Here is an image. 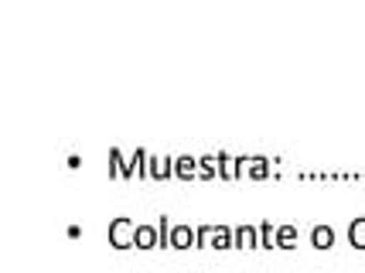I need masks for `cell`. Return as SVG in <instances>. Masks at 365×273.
Masks as SVG:
<instances>
[{
  "label": "cell",
  "mask_w": 365,
  "mask_h": 273,
  "mask_svg": "<svg viewBox=\"0 0 365 273\" xmlns=\"http://www.w3.org/2000/svg\"><path fill=\"white\" fill-rule=\"evenodd\" d=\"M110 242L116 249H130V246H137V225L130 222V219H116L110 225Z\"/></svg>",
  "instance_id": "1"
},
{
  "label": "cell",
  "mask_w": 365,
  "mask_h": 273,
  "mask_svg": "<svg viewBox=\"0 0 365 273\" xmlns=\"http://www.w3.org/2000/svg\"><path fill=\"white\" fill-rule=\"evenodd\" d=\"M198 242H202V246H212V249H225V246H232V229L202 225V229H198Z\"/></svg>",
  "instance_id": "2"
},
{
  "label": "cell",
  "mask_w": 365,
  "mask_h": 273,
  "mask_svg": "<svg viewBox=\"0 0 365 273\" xmlns=\"http://www.w3.org/2000/svg\"><path fill=\"white\" fill-rule=\"evenodd\" d=\"M195 239H198V236L191 232L188 225H175V229H171V246H175V249H188Z\"/></svg>",
  "instance_id": "3"
},
{
  "label": "cell",
  "mask_w": 365,
  "mask_h": 273,
  "mask_svg": "<svg viewBox=\"0 0 365 273\" xmlns=\"http://www.w3.org/2000/svg\"><path fill=\"white\" fill-rule=\"evenodd\" d=\"M256 229H250V225H239V229H232V246H259L256 242Z\"/></svg>",
  "instance_id": "4"
},
{
  "label": "cell",
  "mask_w": 365,
  "mask_h": 273,
  "mask_svg": "<svg viewBox=\"0 0 365 273\" xmlns=\"http://www.w3.org/2000/svg\"><path fill=\"white\" fill-rule=\"evenodd\" d=\"M175 175L178 177H195V175H198V161H195V158H178V161H175Z\"/></svg>",
  "instance_id": "5"
},
{
  "label": "cell",
  "mask_w": 365,
  "mask_h": 273,
  "mask_svg": "<svg viewBox=\"0 0 365 273\" xmlns=\"http://www.w3.org/2000/svg\"><path fill=\"white\" fill-rule=\"evenodd\" d=\"M311 239H314V246H318V249H331V246H334V232H331V229H324V225H318V229L311 232Z\"/></svg>",
  "instance_id": "6"
},
{
  "label": "cell",
  "mask_w": 365,
  "mask_h": 273,
  "mask_svg": "<svg viewBox=\"0 0 365 273\" xmlns=\"http://www.w3.org/2000/svg\"><path fill=\"white\" fill-rule=\"evenodd\" d=\"M349 239L351 246H359V249H365V219H359V222L349 229Z\"/></svg>",
  "instance_id": "7"
},
{
  "label": "cell",
  "mask_w": 365,
  "mask_h": 273,
  "mask_svg": "<svg viewBox=\"0 0 365 273\" xmlns=\"http://www.w3.org/2000/svg\"><path fill=\"white\" fill-rule=\"evenodd\" d=\"M137 246H140V249H150V246H154V229H150V225H137Z\"/></svg>",
  "instance_id": "8"
},
{
  "label": "cell",
  "mask_w": 365,
  "mask_h": 273,
  "mask_svg": "<svg viewBox=\"0 0 365 273\" xmlns=\"http://www.w3.org/2000/svg\"><path fill=\"white\" fill-rule=\"evenodd\" d=\"M150 164H154V168H150V175H154V177L171 175V168H168V164H171V161H150Z\"/></svg>",
  "instance_id": "9"
},
{
  "label": "cell",
  "mask_w": 365,
  "mask_h": 273,
  "mask_svg": "<svg viewBox=\"0 0 365 273\" xmlns=\"http://www.w3.org/2000/svg\"><path fill=\"white\" fill-rule=\"evenodd\" d=\"M259 246H273V229L270 225H259Z\"/></svg>",
  "instance_id": "10"
},
{
  "label": "cell",
  "mask_w": 365,
  "mask_h": 273,
  "mask_svg": "<svg viewBox=\"0 0 365 273\" xmlns=\"http://www.w3.org/2000/svg\"><path fill=\"white\" fill-rule=\"evenodd\" d=\"M277 239H280V246H290V242L297 239V232H294V229L287 225V229H280V236H277Z\"/></svg>",
  "instance_id": "11"
},
{
  "label": "cell",
  "mask_w": 365,
  "mask_h": 273,
  "mask_svg": "<svg viewBox=\"0 0 365 273\" xmlns=\"http://www.w3.org/2000/svg\"><path fill=\"white\" fill-rule=\"evenodd\" d=\"M202 175H212V171H215V168H219V164H215V158H202Z\"/></svg>",
  "instance_id": "12"
}]
</instances>
